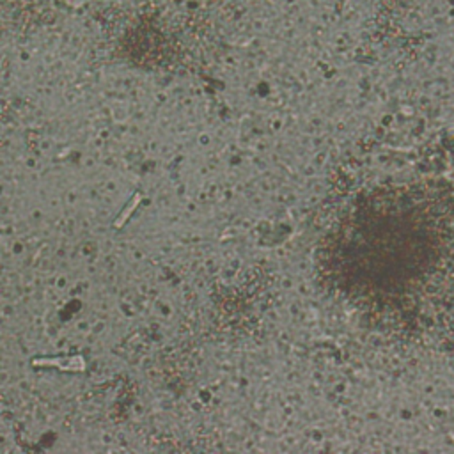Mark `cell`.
Returning <instances> with one entry per match:
<instances>
[{
  "label": "cell",
  "mask_w": 454,
  "mask_h": 454,
  "mask_svg": "<svg viewBox=\"0 0 454 454\" xmlns=\"http://www.w3.org/2000/svg\"><path fill=\"white\" fill-rule=\"evenodd\" d=\"M385 183L355 195L317 247L332 296L376 330L424 337L454 316V192Z\"/></svg>",
  "instance_id": "cell-1"
}]
</instances>
